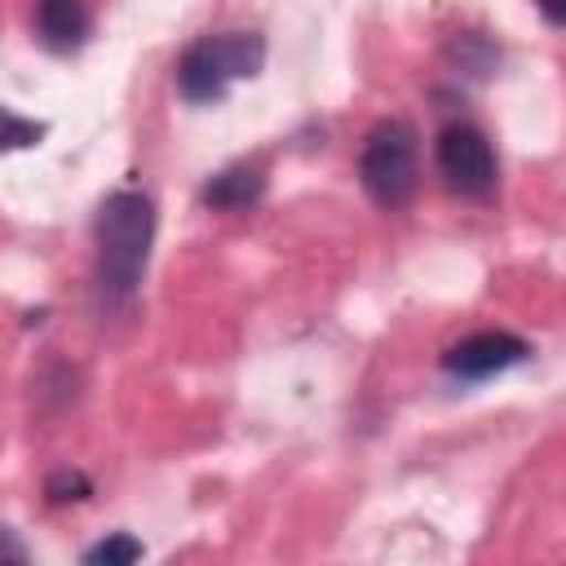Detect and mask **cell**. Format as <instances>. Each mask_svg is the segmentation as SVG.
Instances as JSON below:
<instances>
[{"instance_id": "6da1fadb", "label": "cell", "mask_w": 566, "mask_h": 566, "mask_svg": "<svg viewBox=\"0 0 566 566\" xmlns=\"http://www.w3.org/2000/svg\"><path fill=\"white\" fill-rule=\"evenodd\" d=\"M155 239V208L142 190H115L97 208V292L106 305L133 301Z\"/></svg>"}, {"instance_id": "7a4b0ae2", "label": "cell", "mask_w": 566, "mask_h": 566, "mask_svg": "<svg viewBox=\"0 0 566 566\" xmlns=\"http://www.w3.org/2000/svg\"><path fill=\"white\" fill-rule=\"evenodd\" d=\"M265 62V40L256 31H226L195 40L177 62V93L186 102H221L234 80L256 75Z\"/></svg>"}, {"instance_id": "3957f363", "label": "cell", "mask_w": 566, "mask_h": 566, "mask_svg": "<svg viewBox=\"0 0 566 566\" xmlns=\"http://www.w3.org/2000/svg\"><path fill=\"white\" fill-rule=\"evenodd\" d=\"M358 177L380 208H402L416 190V133L402 119H380L363 142Z\"/></svg>"}, {"instance_id": "277c9868", "label": "cell", "mask_w": 566, "mask_h": 566, "mask_svg": "<svg viewBox=\"0 0 566 566\" xmlns=\"http://www.w3.org/2000/svg\"><path fill=\"white\" fill-rule=\"evenodd\" d=\"M438 172L455 195L486 199L495 190V150L486 133L473 124H447L438 133Z\"/></svg>"}, {"instance_id": "5b68a950", "label": "cell", "mask_w": 566, "mask_h": 566, "mask_svg": "<svg viewBox=\"0 0 566 566\" xmlns=\"http://www.w3.org/2000/svg\"><path fill=\"white\" fill-rule=\"evenodd\" d=\"M526 354H531V345L513 332H473V336H464L460 345H451L442 354V367L460 380H486V376L522 363Z\"/></svg>"}, {"instance_id": "8992f818", "label": "cell", "mask_w": 566, "mask_h": 566, "mask_svg": "<svg viewBox=\"0 0 566 566\" xmlns=\"http://www.w3.org/2000/svg\"><path fill=\"white\" fill-rule=\"evenodd\" d=\"M35 35L53 53H71L88 35V4L84 0H35Z\"/></svg>"}, {"instance_id": "52a82bcc", "label": "cell", "mask_w": 566, "mask_h": 566, "mask_svg": "<svg viewBox=\"0 0 566 566\" xmlns=\"http://www.w3.org/2000/svg\"><path fill=\"white\" fill-rule=\"evenodd\" d=\"M265 190V177L261 168H248V164H234L226 172H217L208 186H203V203L217 208V212H239L248 203H256Z\"/></svg>"}, {"instance_id": "ba28073f", "label": "cell", "mask_w": 566, "mask_h": 566, "mask_svg": "<svg viewBox=\"0 0 566 566\" xmlns=\"http://www.w3.org/2000/svg\"><path fill=\"white\" fill-rule=\"evenodd\" d=\"M44 137V124L27 119V115H13L9 106H0V150H27Z\"/></svg>"}, {"instance_id": "9c48e42d", "label": "cell", "mask_w": 566, "mask_h": 566, "mask_svg": "<svg viewBox=\"0 0 566 566\" xmlns=\"http://www.w3.org/2000/svg\"><path fill=\"white\" fill-rule=\"evenodd\" d=\"M142 557V544L133 539V535H106L102 544H93L88 553H84V562H106V566H128V562H137Z\"/></svg>"}, {"instance_id": "30bf717a", "label": "cell", "mask_w": 566, "mask_h": 566, "mask_svg": "<svg viewBox=\"0 0 566 566\" xmlns=\"http://www.w3.org/2000/svg\"><path fill=\"white\" fill-rule=\"evenodd\" d=\"M451 57H455L460 66H469L473 75H486V66L495 62V49H491L482 35H460V40L451 44Z\"/></svg>"}, {"instance_id": "8fae6325", "label": "cell", "mask_w": 566, "mask_h": 566, "mask_svg": "<svg viewBox=\"0 0 566 566\" xmlns=\"http://www.w3.org/2000/svg\"><path fill=\"white\" fill-rule=\"evenodd\" d=\"M44 491H49V500H53V504H71V500H84V495H88V478H84V473L62 469V473H53V478L44 482Z\"/></svg>"}, {"instance_id": "7c38bea8", "label": "cell", "mask_w": 566, "mask_h": 566, "mask_svg": "<svg viewBox=\"0 0 566 566\" xmlns=\"http://www.w3.org/2000/svg\"><path fill=\"white\" fill-rule=\"evenodd\" d=\"M535 4H539V13H544L548 27H562V18H566V4L562 0H535Z\"/></svg>"}, {"instance_id": "4fadbf2b", "label": "cell", "mask_w": 566, "mask_h": 566, "mask_svg": "<svg viewBox=\"0 0 566 566\" xmlns=\"http://www.w3.org/2000/svg\"><path fill=\"white\" fill-rule=\"evenodd\" d=\"M0 557H13V562H22V557H27V553H22V548H18V544H9V535H4V531H0Z\"/></svg>"}]
</instances>
